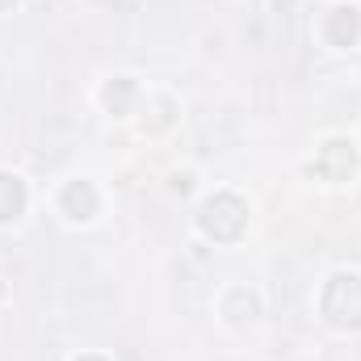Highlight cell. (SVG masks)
I'll return each instance as SVG.
<instances>
[{"instance_id":"6da1fadb","label":"cell","mask_w":361,"mask_h":361,"mask_svg":"<svg viewBox=\"0 0 361 361\" xmlns=\"http://www.w3.org/2000/svg\"><path fill=\"white\" fill-rule=\"evenodd\" d=\"M244 227H248V202L231 189H219L197 206V231L214 244H235Z\"/></svg>"},{"instance_id":"7a4b0ae2","label":"cell","mask_w":361,"mask_h":361,"mask_svg":"<svg viewBox=\"0 0 361 361\" xmlns=\"http://www.w3.org/2000/svg\"><path fill=\"white\" fill-rule=\"evenodd\" d=\"M319 311L332 328L361 332V273H332L319 294Z\"/></svg>"},{"instance_id":"3957f363","label":"cell","mask_w":361,"mask_h":361,"mask_svg":"<svg viewBox=\"0 0 361 361\" xmlns=\"http://www.w3.org/2000/svg\"><path fill=\"white\" fill-rule=\"evenodd\" d=\"M361 156H357V143L353 139H328L315 156V173L324 180H349L357 173Z\"/></svg>"},{"instance_id":"277c9868","label":"cell","mask_w":361,"mask_h":361,"mask_svg":"<svg viewBox=\"0 0 361 361\" xmlns=\"http://www.w3.org/2000/svg\"><path fill=\"white\" fill-rule=\"evenodd\" d=\"M324 38L336 51H349L361 42V8L357 4H332L324 13Z\"/></svg>"},{"instance_id":"5b68a950","label":"cell","mask_w":361,"mask_h":361,"mask_svg":"<svg viewBox=\"0 0 361 361\" xmlns=\"http://www.w3.org/2000/svg\"><path fill=\"white\" fill-rule=\"evenodd\" d=\"M97 206H101V197H97L92 180H68V185L59 189V210H63L72 223H89L92 214H97Z\"/></svg>"},{"instance_id":"8992f818","label":"cell","mask_w":361,"mask_h":361,"mask_svg":"<svg viewBox=\"0 0 361 361\" xmlns=\"http://www.w3.org/2000/svg\"><path fill=\"white\" fill-rule=\"evenodd\" d=\"M25 202H30V189L17 173H0V223H13L25 214Z\"/></svg>"},{"instance_id":"52a82bcc","label":"cell","mask_w":361,"mask_h":361,"mask_svg":"<svg viewBox=\"0 0 361 361\" xmlns=\"http://www.w3.org/2000/svg\"><path fill=\"white\" fill-rule=\"evenodd\" d=\"M130 101H135V80H126V76H118L101 89V105L114 114H130Z\"/></svg>"},{"instance_id":"ba28073f","label":"cell","mask_w":361,"mask_h":361,"mask_svg":"<svg viewBox=\"0 0 361 361\" xmlns=\"http://www.w3.org/2000/svg\"><path fill=\"white\" fill-rule=\"evenodd\" d=\"M13 4H17V0H0V13H8V8H13Z\"/></svg>"},{"instance_id":"9c48e42d","label":"cell","mask_w":361,"mask_h":361,"mask_svg":"<svg viewBox=\"0 0 361 361\" xmlns=\"http://www.w3.org/2000/svg\"><path fill=\"white\" fill-rule=\"evenodd\" d=\"M76 361H105V357H97V353H85V357H76Z\"/></svg>"}]
</instances>
